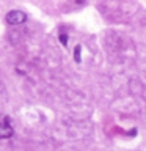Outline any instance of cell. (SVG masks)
Listing matches in <instances>:
<instances>
[{
	"label": "cell",
	"mask_w": 146,
	"mask_h": 151,
	"mask_svg": "<svg viewBox=\"0 0 146 151\" xmlns=\"http://www.w3.org/2000/svg\"><path fill=\"white\" fill-rule=\"evenodd\" d=\"M58 40H60V42H61L63 46L68 44V35H66V33H60V35H58Z\"/></svg>",
	"instance_id": "277c9868"
},
{
	"label": "cell",
	"mask_w": 146,
	"mask_h": 151,
	"mask_svg": "<svg viewBox=\"0 0 146 151\" xmlns=\"http://www.w3.org/2000/svg\"><path fill=\"white\" fill-rule=\"evenodd\" d=\"M13 134H14V129H13V126L9 124V121L8 120L0 121V140L11 139Z\"/></svg>",
	"instance_id": "7a4b0ae2"
},
{
	"label": "cell",
	"mask_w": 146,
	"mask_h": 151,
	"mask_svg": "<svg viewBox=\"0 0 146 151\" xmlns=\"http://www.w3.org/2000/svg\"><path fill=\"white\" fill-rule=\"evenodd\" d=\"M5 21H6V24H9V25H21V24H24L27 21V13L21 11V9H13V11H9L6 14Z\"/></svg>",
	"instance_id": "6da1fadb"
},
{
	"label": "cell",
	"mask_w": 146,
	"mask_h": 151,
	"mask_svg": "<svg viewBox=\"0 0 146 151\" xmlns=\"http://www.w3.org/2000/svg\"><path fill=\"white\" fill-rule=\"evenodd\" d=\"M80 54H82V46L77 44L74 47V60L77 61V63H80L82 61V57H80Z\"/></svg>",
	"instance_id": "3957f363"
}]
</instances>
